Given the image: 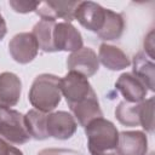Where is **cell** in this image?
<instances>
[{
  "label": "cell",
  "instance_id": "cell-1",
  "mask_svg": "<svg viewBox=\"0 0 155 155\" xmlns=\"http://www.w3.org/2000/svg\"><path fill=\"white\" fill-rule=\"evenodd\" d=\"M91 155H117L119 132L113 122L97 117L85 126Z\"/></svg>",
  "mask_w": 155,
  "mask_h": 155
},
{
  "label": "cell",
  "instance_id": "cell-2",
  "mask_svg": "<svg viewBox=\"0 0 155 155\" xmlns=\"http://www.w3.org/2000/svg\"><path fill=\"white\" fill-rule=\"evenodd\" d=\"M61 79L52 74H41L35 78L29 91V102L39 111L48 113L61 102Z\"/></svg>",
  "mask_w": 155,
  "mask_h": 155
},
{
  "label": "cell",
  "instance_id": "cell-3",
  "mask_svg": "<svg viewBox=\"0 0 155 155\" xmlns=\"http://www.w3.org/2000/svg\"><path fill=\"white\" fill-rule=\"evenodd\" d=\"M0 137L13 144H24L30 139L24 115L10 108H0Z\"/></svg>",
  "mask_w": 155,
  "mask_h": 155
},
{
  "label": "cell",
  "instance_id": "cell-4",
  "mask_svg": "<svg viewBox=\"0 0 155 155\" xmlns=\"http://www.w3.org/2000/svg\"><path fill=\"white\" fill-rule=\"evenodd\" d=\"M59 87L61 93L65 97L69 108L81 103L92 92H94L87 78L75 71H69L64 78H62Z\"/></svg>",
  "mask_w": 155,
  "mask_h": 155
},
{
  "label": "cell",
  "instance_id": "cell-5",
  "mask_svg": "<svg viewBox=\"0 0 155 155\" xmlns=\"http://www.w3.org/2000/svg\"><path fill=\"white\" fill-rule=\"evenodd\" d=\"M8 51L17 63L27 64L36 57L39 45L31 33H19L11 39Z\"/></svg>",
  "mask_w": 155,
  "mask_h": 155
},
{
  "label": "cell",
  "instance_id": "cell-6",
  "mask_svg": "<svg viewBox=\"0 0 155 155\" xmlns=\"http://www.w3.org/2000/svg\"><path fill=\"white\" fill-rule=\"evenodd\" d=\"M67 65L69 71H75L85 78H90L98 71L99 61L96 52L90 47H81L80 50L71 52L68 57Z\"/></svg>",
  "mask_w": 155,
  "mask_h": 155
},
{
  "label": "cell",
  "instance_id": "cell-7",
  "mask_svg": "<svg viewBox=\"0 0 155 155\" xmlns=\"http://www.w3.org/2000/svg\"><path fill=\"white\" fill-rule=\"evenodd\" d=\"M80 1H42L36 7V13L41 19L56 22L57 18H63L70 23L75 18V10Z\"/></svg>",
  "mask_w": 155,
  "mask_h": 155
},
{
  "label": "cell",
  "instance_id": "cell-8",
  "mask_svg": "<svg viewBox=\"0 0 155 155\" xmlns=\"http://www.w3.org/2000/svg\"><path fill=\"white\" fill-rule=\"evenodd\" d=\"M53 44L56 51L75 52L82 47V36L74 25L61 22L53 28Z\"/></svg>",
  "mask_w": 155,
  "mask_h": 155
},
{
  "label": "cell",
  "instance_id": "cell-9",
  "mask_svg": "<svg viewBox=\"0 0 155 155\" xmlns=\"http://www.w3.org/2000/svg\"><path fill=\"white\" fill-rule=\"evenodd\" d=\"M78 124L73 115L67 111H56L46 117V131L48 137L56 139H68L76 131Z\"/></svg>",
  "mask_w": 155,
  "mask_h": 155
},
{
  "label": "cell",
  "instance_id": "cell-10",
  "mask_svg": "<svg viewBox=\"0 0 155 155\" xmlns=\"http://www.w3.org/2000/svg\"><path fill=\"white\" fill-rule=\"evenodd\" d=\"M105 8L93 1H80L75 10V18L79 23L94 33H98L103 25Z\"/></svg>",
  "mask_w": 155,
  "mask_h": 155
},
{
  "label": "cell",
  "instance_id": "cell-11",
  "mask_svg": "<svg viewBox=\"0 0 155 155\" xmlns=\"http://www.w3.org/2000/svg\"><path fill=\"white\" fill-rule=\"evenodd\" d=\"M116 90L128 103H140L147 96V87L132 73H124L115 82Z\"/></svg>",
  "mask_w": 155,
  "mask_h": 155
},
{
  "label": "cell",
  "instance_id": "cell-12",
  "mask_svg": "<svg viewBox=\"0 0 155 155\" xmlns=\"http://www.w3.org/2000/svg\"><path fill=\"white\" fill-rule=\"evenodd\" d=\"M147 136L140 131H124L119 133L117 155H145Z\"/></svg>",
  "mask_w": 155,
  "mask_h": 155
},
{
  "label": "cell",
  "instance_id": "cell-13",
  "mask_svg": "<svg viewBox=\"0 0 155 155\" xmlns=\"http://www.w3.org/2000/svg\"><path fill=\"white\" fill-rule=\"evenodd\" d=\"M22 91L19 78L10 71L0 74V108H10L18 103Z\"/></svg>",
  "mask_w": 155,
  "mask_h": 155
},
{
  "label": "cell",
  "instance_id": "cell-14",
  "mask_svg": "<svg viewBox=\"0 0 155 155\" xmlns=\"http://www.w3.org/2000/svg\"><path fill=\"white\" fill-rule=\"evenodd\" d=\"M98 61L110 70H121L131 64L130 58L121 48L109 44H102L99 46Z\"/></svg>",
  "mask_w": 155,
  "mask_h": 155
},
{
  "label": "cell",
  "instance_id": "cell-15",
  "mask_svg": "<svg viewBox=\"0 0 155 155\" xmlns=\"http://www.w3.org/2000/svg\"><path fill=\"white\" fill-rule=\"evenodd\" d=\"M70 110L73 111L74 116L78 119L79 124L84 127L87 124H90L92 120L103 116L102 110L99 108V103H98V98H97L96 92H92L85 101L71 107Z\"/></svg>",
  "mask_w": 155,
  "mask_h": 155
},
{
  "label": "cell",
  "instance_id": "cell-16",
  "mask_svg": "<svg viewBox=\"0 0 155 155\" xmlns=\"http://www.w3.org/2000/svg\"><path fill=\"white\" fill-rule=\"evenodd\" d=\"M124 29H125V21L122 15L105 8L104 22L97 35L102 40H107V41L116 40L122 35Z\"/></svg>",
  "mask_w": 155,
  "mask_h": 155
},
{
  "label": "cell",
  "instance_id": "cell-17",
  "mask_svg": "<svg viewBox=\"0 0 155 155\" xmlns=\"http://www.w3.org/2000/svg\"><path fill=\"white\" fill-rule=\"evenodd\" d=\"M133 75L143 82L145 87L154 91L155 65L153 59L148 58L143 52H139L133 58Z\"/></svg>",
  "mask_w": 155,
  "mask_h": 155
},
{
  "label": "cell",
  "instance_id": "cell-18",
  "mask_svg": "<svg viewBox=\"0 0 155 155\" xmlns=\"http://www.w3.org/2000/svg\"><path fill=\"white\" fill-rule=\"evenodd\" d=\"M46 113L39 111L36 109H31L24 115L25 127L30 137L38 140H42L48 137L46 131Z\"/></svg>",
  "mask_w": 155,
  "mask_h": 155
},
{
  "label": "cell",
  "instance_id": "cell-19",
  "mask_svg": "<svg viewBox=\"0 0 155 155\" xmlns=\"http://www.w3.org/2000/svg\"><path fill=\"white\" fill-rule=\"evenodd\" d=\"M54 25H56V22L41 19L33 28L31 34L36 39L39 48H41L44 52H56L54 44H53V28H54Z\"/></svg>",
  "mask_w": 155,
  "mask_h": 155
},
{
  "label": "cell",
  "instance_id": "cell-20",
  "mask_svg": "<svg viewBox=\"0 0 155 155\" xmlns=\"http://www.w3.org/2000/svg\"><path fill=\"white\" fill-rule=\"evenodd\" d=\"M115 116L125 126H139V103L121 102L115 109Z\"/></svg>",
  "mask_w": 155,
  "mask_h": 155
},
{
  "label": "cell",
  "instance_id": "cell-21",
  "mask_svg": "<svg viewBox=\"0 0 155 155\" xmlns=\"http://www.w3.org/2000/svg\"><path fill=\"white\" fill-rule=\"evenodd\" d=\"M139 125L149 133L154 132V98L139 103Z\"/></svg>",
  "mask_w": 155,
  "mask_h": 155
},
{
  "label": "cell",
  "instance_id": "cell-22",
  "mask_svg": "<svg viewBox=\"0 0 155 155\" xmlns=\"http://www.w3.org/2000/svg\"><path fill=\"white\" fill-rule=\"evenodd\" d=\"M10 6L19 13H28L35 11L39 6V1H10Z\"/></svg>",
  "mask_w": 155,
  "mask_h": 155
},
{
  "label": "cell",
  "instance_id": "cell-23",
  "mask_svg": "<svg viewBox=\"0 0 155 155\" xmlns=\"http://www.w3.org/2000/svg\"><path fill=\"white\" fill-rule=\"evenodd\" d=\"M38 155H84L76 150L71 149H62V148H51V149H44Z\"/></svg>",
  "mask_w": 155,
  "mask_h": 155
},
{
  "label": "cell",
  "instance_id": "cell-24",
  "mask_svg": "<svg viewBox=\"0 0 155 155\" xmlns=\"http://www.w3.org/2000/svg\"><path fill=\"white\" fill-rule=\"evenodd\" d=\"M144 50L150 59H154V31L150 30L144 39Z\"/></svg>",
  "mask_w": 155,
  "mask_h": 155
},
{
  "label": "cell",
  "instance_id": "cell-25",
  "mask_svg": "<svg viewBox=\"0 0 155 155\" xmlns=\"http://www.w3.org/2000/svg\"><path fill=\"white\" fill-rule=\"evenodd\" d=\"M11 145H8L5 140L0 138V155H10Z\"/></svg>",
  "mask_w": 155,
  "mask_h": 155
},
{
  "label": "cell",
  "instance_id": "cell-26",
  "mask_svg": "<svg viewBox=\"0 0 155 155\" xmlns=\"http://www.w3.org/2000/svg\"><path fill=\"white\" fill-rule=\"evenodd\" d=\"M6 31H7V28H6V22L4 19V17L1 16L0 13V41L4 39V36L6 35Z\"/></svg>",
  "mask_w": 155,
  "mask_h": 155
},
{
  "label": "cell",
  "instance_id": "cell-27",
  "mask_svg": "<svg viewBox=\"0 0 155 155\" xmlns=\"http://www.w3.org/2000/svg\"><path fill=\"white\" fill-rule=\"evenodd\" d=\"M10 155H23V153H22L19 149H17V148H15V147H11V151H10Z\"/></svg>",
  "mask_w": 155,
  "mask_h": 155
},
{
  "label": "cell",
  "instance_id": "cell-28",
  "mask_svg": "<svg viewBox=\"0 0 155 155\" xmlns=\"http://www.w3.org/2000/svg\"><path fill=\"white\" fill-rule=\"evenodd\" d=\"M150 155H154V154H153V153H151V154H150Z\"/></svg>",
  "mask_w": 155,
  "mask_h": 155
}]
</instances>
